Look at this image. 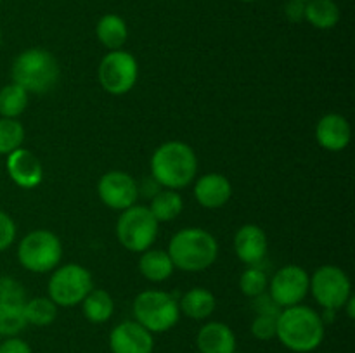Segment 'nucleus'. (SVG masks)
Masks as SVG:
<instances>
[{"instance_id":"1","label":"nucleus","mask_w":355,"mask_h":353,"mask_svg":"<svg viewBox=\"0 0 355 353\" xmlns=\"http://www.w3.org/2000/svg\"><path fill=\"white\" fill-rule=\"evenodd\" d=\"M326 324L321 314L307 305L283 308L276 318V338L293 353H311L322 345Z\"/></svg>"},{"instance_id":"2","label":"nucleus","mask_w":355,"mask_h":353,"mask_svg":"<svg viewBox=\"0 0 355 353\" xmlns=\"http://www.w3.org/2000/svg\"><path fill=\"white\" fill-rule=\"evenodd\" d=\"M151 175L158 185L179 190L198 175V156L189 144L168 141L158 145L151 156Z\"/></svg>"},{"instance_id":"3","label":"nucleus","mask_w":355,"mask_h":353,"mask_svg":"<svg viewBox=\"0 0 355 353\" xmlns=\"http://www.w3.org/2000/svg\"><path fill=\"white\" fill-rule=\"evenodd\" d=\"M175 269L184 272H203L218 256V242L211 232L201 227L180 228L172 235L166 251Z\"/></svg>"},{"instance_id":"4","label":"nucleus","mask_w":355,"mask_h":353,"mask_svg":"<svg viewBox=\"0 0 355 353\" xmlns=\"http://www.w3.org/2000/svg\"><path fill=\"white\" fill-rule=\"evenodd\" d=\"M12 82L23 87L28 93H47L54 89L61 76V68L54 55L40 47L21 52L10 68Z\"/></svg>"},{"instance_id":"5","label":"nucleus","mask_w":355,"mask_h":353,"mask_svg":"<svg viewBox=\"0 0 355 353\" xmlns=\"http://www.w3.org/2000/svg\"><path fill=\"white\" fill-rule=\"evenodd\" d=\"M134 320L139 322L149 332H166L179 324L180 310L175 296L166 291L146 289L135 296Z\"/></svg>"},{"instance_id":"6","label":"nucleus","mask_w":355,"mask_h":353,"mask_svg":"<svg viewBox=\"0 0 355 353\" xmlns=\"http://www.w3.org/2000/svg\"><path fill=\"white\" fill-rule=\"evenodd\" d=\"M17 260L28 272H52L62 260L61 239L47 228L28 232L17 244Z\"/></svg>"},{"instance_id":"7","label":"nucleus","mask_w":355,"mask_h":353,"mask_svg":"<svg viewBox=\"0 0 355 353\" xmlns=\"http://www.w3.org/2000/svg\"><path fill=\"white\" fill-rule=\"evenodd\" d=\"M159 224L148 206H134L121 211L116 221V237L127 251L144 253L155 244Z\"/></svg>"},{"instance_id":"8","label":"nucleus","mask_w":355,"mask_h":353,"mask_svg":"<svg viewBox=\"0 0 355 353\" xmlns=\"http://www.w3.org/2000/svg\"><path fill=\"white\" fill-rule=\"evenodd\" d=\"M94 289V279L89 269L78 263H66L52 270L49 279V298L58 307L71 308L83 301Z\"/></svg>"},{"instance_id":"9","label":"nucleus","mask_w":355,"mask_h":353,"mask_svg":"<svg viewBox=\"0 0 355 353\" xmlns=\"http://www.w3.org/2000/svg\"><path fill=\"white\" fill-rule=\"evenodd\" d=\"M309 291L324 310H342L343 305L354 296L350 277L336 265H322L311 275Z\"/></svg>"},{"instance_id":"10","label":"nucleus","mask_w":355,"mask_h":353,"mask_svg":"<svg viewBox=\"0 0 355 353\" xmlns=\"http://www.w3.org/2000/svg\"><path fill=\"white\" fill-rule=\"evenodd\" d=\"M99 83L111 96H125L135 87L139 78V62L134 54L118 48L110 51L101 59L97 69Z\"/></svg>"},{"instance_id":"11","label":"nucleus","mask_w":355,"mask_h":353,"mask_svg":"<svg viewBox=\"0 0 355 353\" xmlns=\"http://www.w3.org/2000/svg\"><path fill=\"white\" fill-rule=\"evenodd\" d=\"M26 291L12 277L0 275V336H17L28 327L24 318Z\"/></svg>"},{"instance_id":"12","label":"nucleus","mask_w":355,"mask_h":353,"mask_svg":"<svg viewBox=\"0 0 355 353\" xmlns=\"http://www.w3.org/2000/svg\"><path fill=\"white\" fill-rule=\"evenodd\" d=\"M311 275L300 265L281 266L269 280V294L281 308L295 307L305 300L309 293Z\"/></svg>"},{"instance_id":"13","label":"nucleus","mask_w":355,"mask_h":353,"mask_svg":"<svg viewBox=\"0 0 355 353\" xmlns=\"http://www.w3.org/2000/svg\"><path fill=\"white\" fill-rule=\"evenodd\" d=\"M97 194L103 204L114 211H123L134 206L139 197V185L134 176L121 170L104 173L97 183Z\"/></svg>"},{"instance_id":"14","label":"nucleus","mask_w":355,"mask_h":353,"mask_svg":"<svg viewBox=\"0 0 355 353\" xmlns=\"http://www.w3.org/2000/svg\"><path fill=\"white\" fill-rule=\"evenodd\" d=\"M111 353H153V332L135 320H123L110 332Z\"/></svg>"},{"instance_id":"15","label":"nucleus","mask_w":355,"mask_h":353,"mask_svg":"<svg viewBox=\"0 0 355 353\" xmlns=\"http://www.w3.org/2000/svg\"><path fill=\"white\" fill-rule=\"evenodd\" d=\"M269 251V239L266 230L255 224H246L236 230L234 253L245 265H260Z\"/></svg>"},{"instance_id":"16","label":"nucleus","mask_w":355,"mask_h":353,"mask_svg":"<svg viewBox=\"0 0 355 353\" xmlns=\"http://www.w3.org/2000/svg\"><path fill=\"white\" fill-rule=\"evenodd\" d=\"M7 173L21 189H35L42 183L44 168L37 156L28 149H16L7 156Z\"/></svg>"},{"instance_id":"17","label":"nucleus","mask_w":355,"mask_h":353,"mask_svg":"<svg viewBox=\"0 0 355 353\" xmlns=\"http://www.w3.org/2000/svg\"><path fill=\"white\" fill-rule=\"evenodd\" d=\"M315 141L326 151L340 152L352 141V127L342 114L328 113L315 125Z\"/></svg>"},{"instance_id":"18","label":"nucleus","mask_w":355,"mask_h":353,"mask_svg":"<svg viewBox=\"0 0 355 353\" xmlns=\"http://www.w3.org/2000/svg\"><path fill=\"white\" fill-rule=\"evenodd\" d=\"M194 197L203 208L218 210L232 197V185L222 173H207L194 183Z\"/></svg>"},{"instance_id":"19","label":"nucleus","mask_w":355,"mask_h":353,"mask_svg":"<svg viewBox=\"0 0 355 353\" xmlns=\"http://www.w3.org/2000/svg\"><path fill=\"white\" fill-rule=\"evenodd\" d=\"M198 353L236 352V334L225 322H207L196 334Z\"/></svg>"},{"instance_id":"20","label":"nucleus","mask_w":355,"mask_h":353,"mask_svg":"<svg viewBox=\"0 0 355 353\" xmlns=\"http://www.w3.org/2000/svg\"><path fill=\"white\" fill-rule=\"evenodd\" d=\"M179 310L193 320H207L217 310V298L207 287H193L179 300Z\"/></svg>"},{"instance_id":"21","label":"nucleus","mask_w":355,"mask_h":353,"mask_svg":"<svg viewBox=\"0 0 355 353\" xmlns=\"http://www.w3.org/2000/svg\"><path fill=\"white\" fill-rule=\"evenodd\" d=\"M173 270H175V266H173L172 258L163 249L149 248L144 253H141V258H139V272L149 282H165V280H168L172 277Z\"/></svg>"},{"instance_id":"22","label":"nucleus","mask_w":355,"mask_h":353,"mask_svg":"<svg viewBox=\"0 0 355 353\" xmlns=\"http://www.w3.org/2000/svg\"><path fill=\"white\" fill-rule=\"evenodd\" d=\"M96 35L101 45H104L107 51H118L123 47L128 38L127 23L118 14H104L97 21Z\"/></svg>"},{"instance_id":"23","label":"nucleus","mask_w":355,"mask_h":353,"mask_svg":"<svg viewBox=\"0 0 355 353\" xmlns=\"http://www.w3.org/2000/svg\"><path fill=\"white\" fill-rule=\"evenodd\" d=\"M342 12L335 0H309L305 2L304 19L318 30H331L338 24Z\"/></svg>"},{"instance_id":"24","label":"nucleus","mask_w":355,"mask_h":353,"mask_svg":"<svg viewBox=\"0 0 355 353\" xmlns=\"http://www.w3.org/2000/svg\"><path fill=\"white\" fill-rule=\"evenodd\" d=\"M80 305H82L83 317L89 322H92V324H104V322L110 320L114 314L113 296L104 289H96V287H94V289L83 298V301Z\"/></svg>"},{"instance_id":"25","label":"nucleus","mask_w":355,"mask_h":353,"mask_svg":"<svg viewBox=\"0 0 355 353\" xmlns=\"http://www.w3.org/2000/svg\"><path fill=\"white\" fill-rule=\"evenodd\" d=\"M149 211L153 213V217L158 220V224L163 221H172L182 213L184 210V201L177 190L165 189L158 190V192L153 196L151 204H149Z\"/></svg>"},{"instance_id":"26","label":"nucleus","mask_w":355,"mask_h":353,"mask_svg":"<svg viewBox=\"0 0 355 353\" xmlns=\"http://www.w3.org/2000/svg\"><path fill=\"white\" fill-rule=\"evenodd\" d=\"M55 317H58V305L49 296L31 298L24 303V318L28 325L45 327V325H51Z\"/></svg>"},{"instance_id":"27","label":"nucleus","mask_w":355,"mask_h":353,"mask_svg":"<svg viewBox=\"0 0 355 353\" xmlns=\"http://www.w3.org/2000/svg\"><path fill=\"white\" fill-rule=\"evenodd\" d=\"M28 107V92L17 83L0 89V116L17 120Z\"/></svg>"},{"instance_id":"28","label":"nucleus","mask_w":355,"mask_h":353,"mask_svg":"<svg viewBox=\"0 0 355 353\" xmlns=\"http://www.w3.org/2000/svg\"><path fill=\"white\" fill-rule=\"evenodd\" d=\"M24 142V127L12 118H0V156H9Z\"/></svg>"},{"instance_id":"29","label":"nucleus","mask_w":355,"mask_h":353,"mask_svg":"<svg viewBox=\"0 0 355 353\" xmlns=\"http://www.w3.org/2000/svg\"><path fill=\"white\" fill-rule=\"evenodd\" d=\"M269 287V277L267 272L260 265H250L248 269L243 270L239 277V291L245 296L255 298L259 294L266 293Z\"/></svg>"},{"instance_id":"30","label":"nucleus","mask_w":355,"mask_h":353,"mask_svg":"<svg viewBox=\"0 0 355 353\" xmlns=\"http://www.w3.org/2000/svg\"><path fill=\"white\" fill-rule=\"evenodd\" d=\"M276 318L272 315H255L252 322V336L259 341H270L276 338Z\"/></svg>"},{"instance_id":"31","label":"nucleus","mask_w":355,"mask_h":353,"mask_svg":"<svg viewBox=\"0 0 355 353\" xmlns=\"http://www.w3.org/2000/svg\"><path fill=\"white\" fill-rule=\"evenodd\" d=\"M16 232L17 228L12 217L0 210V251H6L12 246V242L16 241Z\"/></svg>"},{"instance_id":"32","label":"nucleus","mask_w":355,"mask_h":353,"mask_svg":"<svg viewBox=\"0 0 355 353\" xmlns=\"http://www.w3.org/2000/svg\"><path fill=\"white\" fill-rule=\"evenodd\" d=\"M252 308L255 310L257 315H272V317H277L279 311L283 310V308L270 298V294L267 293V291L266 293L259 294V296L252 298Z\"/></svg>"},{"instance_id":"33","label":"nucleus","mask_w":355,"mask_h":353,"mask_svg":"<svg viewBox=\"0 0 355 353\" xmlns=\"http://www.w3.org/2000/svg\"><path fill=\"white\" fill-rule=\"evenodd\" d=\"M0 353H33L30 343L19 336H10L0 343Z\"/></svg>"},{"instance_id":"34","label":"nucleus","mask_w":355,"mask_h":353,"mask_svg":"<svg viewBox=\"0 0 355 353\" xmlns=\"http://www.w3.org/2000/svg\"><path fill=\"white\" fill-rule=\"evenodd\" d=\"M284 12H286V17L293 23H298V21L304 19L305 14V2L302 0H290L284 7Z\"/></svg>"},{"instance_id":"35","label":"nucleus","mask_w":355,"mask_h":353,"mask_svg":"<svg viewBox=\"0 0 355 353\" xmlns=\"http://www.w3.org/2000/svg\"><path fill=\"white\" fill-rule=\"evenodd\" d=\"M342 310H347V315H349V318H354L355 317V298L352 296L349 301H347L345 305H343Z\"/></svg>"},{"instance_id":"36","label":"nucleus","mask_w":355,"mask_h":353,"mask_svg":"<svg viewBox=\"0 0 355 353\" xmlns=\"http://www.w3.org/2000/svg\"><path fill=\"white\" fill-rule=\"evenodd\" d=\"M241 2H255V0H241Z\"/></svg>"},{"instance_id":"37","label":"nucleus","mask_w":355,"mask_h":353,"mask_svg":"<svg viewBox=\"0 0 355 353\" xmlns=\"http://www.w3.org/2000/svg\"><path fill=\"white\" fill-rule=\"evenodd\" d=\"M0 45H2V33H0Z\"/></svg>"},{"instance_id":"38","label":"nucleus","mask_w":355,"mask_h":353,"mask_svg":"<svg viewBox=\"0 0 355 353\" xmlns=\"http://www.w3.org/2000/svg\"><path fill=\"white\" fill-rule=\"evenodd\" d=\"M232 353H241V352H238V350H236V352H232Z\"/></svg>"},{"instance_id":"39","label":"nucleus","mask_w":355,"mask_h":353,"mask_svg":"<svg viewBox=\"0 0 355 353\" xmlns=\"http://www.w3.org/2000/svg\"><path fill=\"white\" fill-rule=\"evenodd\" d=\"M302 2H309V0H302Z\"/></svg>"},{"instance_id":"40","label":"nucleus","mask_w":355,"mask_h":353,"mask_svg":"<svg viewBox=\"0 0 355 353\" xmlns=\"http://www.w3.org/2000/svg\"><path fill=\"white\" fill-rule=\"evenodd\" d=\"M0 3H2V0H0Z\"/></svg>"}]
</instances>
